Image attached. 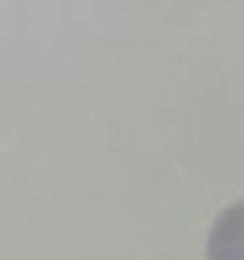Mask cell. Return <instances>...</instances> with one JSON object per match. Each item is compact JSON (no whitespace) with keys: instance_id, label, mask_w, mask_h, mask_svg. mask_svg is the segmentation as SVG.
Masks as SVG:
<instances>
[{"instance_id":"cell-1","label":"cell","mask_w":244,"mask_h":260,"mask_svg":"<svg viewBox=\"0 0 244 260\" xmlns=\"http://www.w3.org/2000/svg\"><path fill=\"white\" fill-rule=\"evenodd\" d=\"M207 260H244V203L226 208L213 223Z\"/></svg>"}]
</instances>
